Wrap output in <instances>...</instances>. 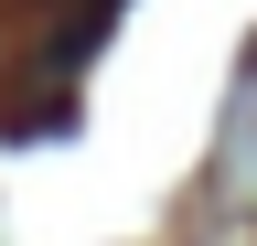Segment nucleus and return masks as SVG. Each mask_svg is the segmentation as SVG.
I'll return each instance as SVG.
<instances>
[{
	"label": "nucleus",
	"instance_id": "1",
	"mask_svg": "<svg viewBox=\"0 0 257 246\" xmlns=\"http://www.w3.org/2000/svg\"><path fill=\"white\" fill-rule=\"evenodd\" d=\"M75 11H96V0H75Z\"/></svg>",
	"mask_w": 257,
	"mask_h": 246
}]
</instances>
